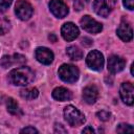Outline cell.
Segmentation results:
<instances>
[{
    "instance_id": "5",
    "label": "cell",
    "mask_w": 134,
    "mask_h": 134,
    "mask_svg": "<svg viewBox=\"0 0 134 134\" xmlns=\"http://www.w3.org/2000/svg\"><path fill=\"white\" fill-rule=\"evenodd\" d=\"M115 6V0H94L93 9L100 17H108Z\"/></svg>"
},
{
    "instance_id": "15",
    "label": "cell",
    "mask_w": 134,
    "mask_h": 134,
    "mask_svg": "<svg viewBox=\"0 0 134 134\" xmlns=\"http://www.w3.org/2000/svg\"><path fill=\"white\" fill-rule=\"evenodd\" d=\"M97 97H98V90L94 85H89L84 88L83 98L87 104H89V105L94 104L96 102Z\"/></svg>"
},
{
    "instance_id": "20",
    "label": "cell",
    "mask_w": 134,
    "mask_h": 134,
    "mask_svg": "<svg viewBox=\"0 0 134 134\" xmlns=\"http://www.w3.org/2000/svg\"><path fill=\"white\" fill-rule=\"evenodd\" d=\"M116 131L119 133H126V132H134V129L131 125L128 124H119L116 128Z\"/></svg>"
},
{
    "instance_id": "9",
    "label": "cell",
    "mask_w": 134,
    "mask_h": 134,
    "mask_svg": "<svg viewBox=\"0 0 134 134\" xmlns=\"http://www.w3.org/2000/svg\"><path fill=\"white\" fill-rule=\"evenodd\" d=\"M61 35L64 38V40H66V41H73L74 39H76L79 37L80 30L75 24H73L72 22H67V23L63 24V26L61 28Z\"/></svg>"
},
{
    "instance_id": "1",
    "label": "cell",
    "mask_w": 134,
    "mask_h": 134,
    "mask_svg": "<svg viewBox=\"0 0 134 134\" xmlns=\"http://www.w3.org/2000/svg\"><path fill=\"white\" fill-rule=\"evenodd\" d=\"M34 71L26 66L15 68L8 73V81L15 86H27L34 81Z\"/></svg>"
},
{
    "instance_id": "6",
    "label": "cell",
    "mask_w": 134,
    "mask_h": 134,
    "mask_svg": "<svg viewBox=\"0 0 134 134\" xmlns=\"http://www.w3.org/2000/svg\"><path fill=\"white\" fill-rule=\"evenodd\" d=\"M87 66L95 71H99L104 67V55L98 50H92L88 53L86 58Z\"/></svg>"
},
{
    "instance_id": "11",
    "label": "cell",
    "mask_w": 134,
    "mask_h": 134,
    "mask_svg": "<svg viewBox=\"0 0 134 134\" xmlns=\"http://www.w3.org/2000/svg\"><path fill=\"white\" fill-rule=\"evenodd\" d=\"M35 57L38 62L44 64V65H49L53 61V52L48 49L47 47H38L35 51Z\"/></svg>"
},
{
    "instance_id": "3",
    "label": "cell",
    "mask_w": 134,
    "mask_h": 134,
    "mask_svg": "<svg viewBox=\"0 0 134 134\" xmlns=\"http://www.w3.org/2000/svg\"><path fill=\"white\" fill-rule=\"evenodd\" d=\"M59 76L60 79L65 83H74L77 81L80 71L77 67L71 65V64H63L59 68Z\"/></svg>"
},
{
    "instance_id": "13",
    "label": "cell",
    "mask_w": 134,
    "mask_h": 134,
    "mask_svg": "<svg viewBox=\"0 0 134 134\" xmlns=\"http://www.w3.org/2000/svg\"><path fill=\"white\" fill-rule=\"evenodd\" d=\"M25 63H26V58L19 53H15L14 55H3L0 61V65L3 68H8L14 64L22 65Z\"/></svg>"
},
{
    "instance_id": "12",
    "label": "cell",
    "mask_w": 134,
    "mask_h": 134,
    "mask_svg": "<svg viewBox=\"0 0 134 134\" xmlns=\"http://www.w3.org/2000/svg\"><path fill=\"white\" fill-rule=\"evenodd\" d=\"M126 65V61L125 59H122L119 55L116 54H112L109 57L108 59V70L111 73H117L120 72Z\"/></svg>"
},
{
    "instance_id": "16",
    "label": "cell",
    "mask_w": 134,
    "mask_h": 134,
    "mask_svg": "<svg viewBox=\"0 0 134 134\" xmlns=\"http://www.w3.org/2000/svg\"><path fill=\"white\" fill-rule=\"evenodd\" d=\"M52 97L55 99V100H59V102H65V100H70L71 97H72V93L64 88V87H57L53 89L52 93H51Z\"/></svg>"
},
{
    "instance_id": "23",
    "label": "cell",
    "mask_w": 134,
    "mask_h": 134,
    "mask_svg": "<svg viewBox=\"0 0 134 134\" xmlns=\"http://www.w3.org/2000/svg\"><path fill=\"white\" fill-rule=\"evenodd\" d=\"M122 3L129 10L134 9V0H122Z\"/></svg>"
},
{
    "instance_id": "25",
    "label": "cell",
    "mask_w": 134,
    "mask_h": 134,
    "mask_svg": "<svg viewBox=\"0 0 134 134\" xmlns=\"http://www.w3.org/2000/svg\"><path fill=\"white\" fill-rule=\"evenodd\" d=\"M20 132L21 133H31V134H34V133H38V130L34 127H26V128L22 129Z\"/></svg>"
},
{
    "instance_id": "18",
    "label": "cell",
    "mask_w": 134,
    "mask_h": 134,
    "mask_svg": "<svg viewBox=\"0 0 134 134\" xmlns=\"http://www.w3.org/2000/svg\"><path fill=\"white\" fill-rule=\"evenodd\" d=\"M20 95L23 98L28 99V100L35 99L39 95V90L37 88H35V87H32V88H25V89H22L20 91Z\"/></svg>"
},
{
    "instance_id": "4",
    "label": "cell",
    "mask_w": 134,
    "mask_h": 134,
    "mask_svg": "<svg viewBox=\"0 0 134 134\" xmlns=\"http://www.w3.org/2000/svg\"><path fill=\"white\" fill-rule=\"evenodd\" d=\"M15 13L20 20L26 21L32 16L34 8L27 0H18L15 6Z\"/></svg>"
},
{
    "instance_id": "21",
    "label": "cell",
    "mask_w": 134,
    "mask_h": 134,
    "mask_svg": "<svg viewBox=\"0 0 134 134\" xmlns=\"http://www.w3.org/2000/svg\"><path fill=\"white\" fill-rule=\"evenodd\" d=\"M96 115H97V117H98L100 120H103V121H107V120H109V118H110V116H111V114H110L109 112L105 111V110H102V111L97 112Z\"/></svg>"
},
{
    "instance_id": "30",
    "label": "cell",
    "mask_w": 134,
    "mask_h": 134,
    "mask_svg": "<svg viewBox=\"0 0 134 134\" xmlns=\"http://www.w3.org/2000/svg\"><path fill=\"white\" fill-rule=\"evenodd\" d=\"M85 1H86V2H88V1H89V0H85Z\"/></svg>"
},
{
    "instance_id": "14",
    "label": "cell",
    "mask_w": 134,
    "mask_h": 134,
    "mask_svg": "<svg viewBox=\"0 0 134 134\" xmlns=\"http://www.w3.org/2000/svg\"><path fill=\"white\" fill-rule=\"evenodd\" d=\"M117 36L124 41V42H130L133 38V30L131 25L126 22V21H121V23L118 25L117 27Z\"/></svg>"
},
{
    "instance_id": "27",
    "label": "cell",
    "mask_w": 134,
    "mask_h": 134,
    "mask_svg": "<svg viewBox=\"0 0 134 134\" xmlns=\"http://www.w3.org/2000/svg\"><path fill=\"white\" fill-rule=\"evenodd\" d=\"M83 6H84V4L81 2V0H75L74 1V7H75V9L81 10L83 8Z\"/></svg>"
},
{
    "instance_id": "17",
    "label": "cell",
    "mask_w": 134,
    "mask_h": 134,
    "mask_svg": "<svg viewBox=\"0 0 134 134\" xmlns=\"http://www.w3.org/2000/svg\"><path fill=\"white\" fill-rule=\"evenodd\" d=\"M66 53L73 61H79V60H81L83 58V51L75 45L68 46L66 48Z\"/></svg>"
},
{
    "instance_id": "2",
    "label": "cell",
    "mask_w": 134,
    "mask_h": 134,
    "mask_svg": "<svg viewBox=\"0 0 134 134\" xmlns=\"http://www.w3.org/2000/svg\"><path fill=\"white\" fill-rule=\"evenodd\" d=\"M64 117L66 121L69 124V126L71 127H80L86 120L85 115L80 110H77L75 107L71 105L67 106L64 109Z\"/></svg>"
},
{
    "instance_id": "29",
    "label": "cell",
    "mask_w": 134,
    "mask_h": 134,
    "mask_svg": "<svg viewBox=\"0 0 134 134\" xmlns=\"http://www.w3.org/2000/svg\"><path fill=\"white\" fill-rule=\"evenodd\" d=\"M48 38H49V40H50L51 42H53V43H54V42H57V37H55L53 34H51V35H50Z\"/></svg>"
},
{
    "instance_id": "8",
    "label": "cell",
    "mask_w": 134,
    "mask_h": 134,
    "mask_svg": "<svg viewBox=\"0 0 134 134\" xmlns=\"http://www.w3.org/2000/svg\"><path fill=\"white\" fill-rule=\"evenodd\" d=\"M49 9L53 16L60 19L66 17L69 13L67 4L63 0H51L49 2Z\"/></svg>"
},
{
    "instance_id": "22",
    "label": "cell",
    "mask_w": 134,
    "mask_h": 134,
    "mask_svg": "<svg viewBox=\"0 0 134 134\" xmlns=\"http://www.w3.org/2000/svg\"><path fill=\"white\" fill-rule=\"evenodd\" d=\"M13 0H0V12H5L12 4Z\"/></svg>"
},
{
    "instance_id": "7",
    "label": "cell",
    "mask_w": 134,
    "mask_h": 134,
    "mask_svg": "<svg viewBox=\"0 0 134 134\" xmlns=\"http://www.w3.org/2000/svg\"><path fill=\"white\" fill-rule=\"evenodd\" d=\"M80 23H81V26L86 31H88L90 34H98L103 29V25L99 22H97L96 20H94L93 18H91L90 16H88V15L84 16L81 19Z\"/></svg>"
},
{
    "instance_id": "24",
    "label": "cell",
    "mask_w": 134,
    "mask_h": 134,
    "mask_svg": "<svg viewBox=\"0 0 134 134\" xmlns=\"http://www.w3.org/2000/svg\"><path fill=\"white\" fill-rule=\"evenodd\" d=\"M54 132L55 133H67V130L63 127V125H61V124H55L54 125Z\"/></svg>"
},
{
    "instance_id": "10",
    "label": "cell",
    "mask_w": 134,
    "mask_h": 134,
    "mask_svg": "<svg viewBox=\"0 0 134 134\" xmlns=\"http://www.w3.org/2000/svg\"><path fill=\"white\" fill-rule=\"evenodd\" d=\"M133 93H134V87H133V85L130 82L122 83L120 85L119 94H120V97H121L122 102L126 105H129V106L133 105V103H134Z\"/></svg>"
},
{
    "instance_id": "28",
    "label": "cell",
    "mask_w": 134,
    "mask_h": 134,
    "mask_svg": "<svg viewBox=\"0 0 134 134\" xmlns=\"http://www.w3.org/2000/svg\"><path fill=\"white\" fill-rule=\"evenodd\" d=\"M83 133H94V130L91 128V127H86L84 130H83Z\"/></svg>"
},
{
    "instance_id": "19",
    "label": "cell",
    "mask_w": 134,
    "mask_h": 134,
    "mask_svg": "<svg viewBox=\"0 0 134 134\" xmlns=\"http://www.w3.org/2000/svg\"><path fill=\"white\" fill-rule=\"evenodd\" d=\"M6 108H7V111L13 114V115H18L20 113V108H19V105L17 104V102L12 98V97H8L7 98V102H6Z\"/></svg>"
},
{
    "instance_id": "26",
    "label": "cell",
    "mask_w": 134,
    "mask_h": 134,
    "mask_svg": "<svg viewBox=\"0 0 134 134\" xmlns=\"http://www.w3.org/2000/svg\"><path fill=\"white\" fill-rule=\"evenodd\" d=\"M92 40H90V39H88V38H83L82 39V44L83 45H85V46H90V45H92Z\"/></svg>"
}]
</instances>
